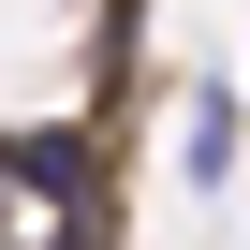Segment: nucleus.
<instances>
[{
    "label": "nucleus",
    "instance_id": "nucleus-1",
    "mask_svg": "<svg viewBox=\"0 0 250 250\" xmlns=\"http://www.w3.org/2000/svg\"><path fill=\"white\" fill-rule=\"evenodd\" d=\"M235 133H250L235 88H191V118H177V177H191V191H221V177H235Z\"/></svg>",
    "mask_w": 250,
    "mask_h": 250
}]
</instances>
